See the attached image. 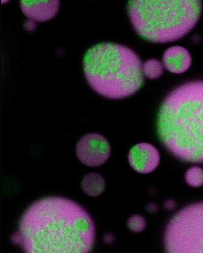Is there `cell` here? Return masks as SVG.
<instances>
[{"instance_id": "1", "label": "cell", "mask_w": 203, "mask_h": 253, "mask_svg": "<svg viewBox=\"0 0 203 253\" xmlns=\"http://www.w3.org/2000/svg\"><path fill=\"white\" fill-rule=\"evenodd\" d=\"M93 219L76 202L43 198L22 214L13 242L27 253H88L95 243Z\"/></svg>"}, {"instance_id": "2", "label": "cell", "mask_w": 203, "mask_h": 253, "mask_svg": "<svg viewBox=\"0 0 203 253\" xmlns=\"http://www.w3.org/2000/svg\"><path fill=\"white\" fill-rule=\"evenodd\" d=\"M159 137L186 162L203 163V81L188 82L165 98L158 113Z\"/></svg>"}, {"instance_id": "3", "label": "cell", "mask_w": 203, "mask_h": 253, "mask_svg": "<svg viewBox=\"0 0 203 253\" xmlns=\"http://www.w3.org/2000/svg\"><path fill=\"white\" fill-rule=\"evenodd\" d=\"M84 76L90 86L105 97L118 99L136 93L144 75L138 56L130 48L110 42L89 49L83 60Z\"/></svg>"}, {"instance_id": "4", "label": "cell", "mask_w": 203, "mask_h": 253, "mask_svg": "<svg viewBox=\"0 0 203 253\" xmlns=\"http://www.w3.org/2000/svg\"><path fill=\"white\" fill-rule=\"evenodd\" d=\"M128 11L135 30L156 43L177 41L191 31L202 11L200 1H131Z\"/></svg>"}, {"instance_id": "5", "label": "cell", "mask_w": 203, "mask_h": 253, "mask_svg": "<svg viewBox=\"0 0 203 253\" xmlns=\"http://www.w3.org/2000/svg\"><path fill=\"white\" fill-rule=\"evenodd\" d=\"M167 252L203 253V202L185 207L169 222L164 234Z\"/></svg>"}, {"instance_id": "6", "label": "cell", "mask_w": 203, "mask_h": 253, "mask_svg": "<svg viewBox=\"0 0 203 253\" xmlns=\"http://www.w3.org/2000/svg\"><path fill=\"white\" fill-rule=\"evenodd\" d=\"M76 153L77 158L83 164L97 167L103 165L108 160L111 147L102 135L90 133L82 137L77 143Z\"/></svg>"}, {"instance_id": "7", "label": "cell", "mask_w": 203, "mask_h": 253, "mask_svg": "<svg viewBox=\"0 0 203 253\" xmlns=\"http://www.w3.org/2000/svg\"><path fill=\"white\" fill-rule=\"evenodd\" d=\"M129 162L135 171L141 174H148L154 172L159 166L160 155L153 145L139 143L130 150Z\"/></svg>"}, {"instance_id": "8", "label": "cell", "mask_w": 203, "mask_h": 253, "mask_svg": "<svg viewBox=\"0 0 203 253\" xmlns=\"http://www.w3.org/2000/svg\"><path fill=\"white\" fill-rule=\"evenodd\" d=\"M20 4L24 13L34 22L53 19L60 7L59 1H21Z\"/></svg>"}, {"instance_id": "9", "label": "cell", "mask_w": 203, "mask_h": 253, "mask_svg": "<svg viewBox=\"0 0 203 253\" xmlns=\"http://www.w3.org/2000/svg\"><path fill=\"white\" fill-rule=\"evenodd\" d=\"M165 68L174 74H182L187 71L192 64V57L187 49L175 46L166 50L163 56Z\"/></svg>"}, {"instance_id": "10", "label": "cell", "mask_w": 203, "mask_h": 253, "mask_svg": "<svg viewBox=\"0 0 203 253\" xmlns=\"http://www.w3.org/2000/svg\"><path fill=\"white\" fill-rule=\"evenodd\" d=\"M106 183L104 178L99 173L91 172L83 177L81 181L83 191L88 195L98 196L105 189Z\"/></svg>"}, {"instance_id": "11", "label": "cell", "mask_w": 203, "mask_h": 253, "mask_svg": "<svg viewBox=\"0 0 203 253\" xmlns=\"http://www.w3.org/2000/svg\"><path fill=\"white\" fill-rule=\"evenodd\" d=\"M142 72L144 76L149 79H157L163 74L164 67L162 63L155 59L145 61L142 65Z\"/></svg>"}, {"instance_id": "12", "label": "cell", "mask_w": 203, "mask_h": 253, "mask_svg": "<svg viewBox=\"0 0 203 253\" xmlns=\"http://www.w3.org/2000/svg\"><path fill=\"white\" fill-rule=\"evenodd\" d=\"M185 179L188 184L192 187L199 188L203 186V169L197 166L191 167L186 172Z\"/></svg>"}, {"instance_id": "13", "label": "cell", "mask_w": 203, "mask_h": 253, "mask_svg": "<svg viewBox=\"0 0 203 253\" xmlns=\"http://www.w3.org/2000/svg\"><path fill=\"white\" fill-rule=\"evenodd\" d=\"M127 224L129 229L132 231L140 233L145 229L146 221L143 216L134 214L129 218Z\"/></svg>"}, {"instance_id": "14", "label": "cell", "mask_w": 203, "mask_h": 253, "mask_svg": "<svg viewBox=\"0 0 203 253\" xmlns=\"http://www.w3.org/2000/svg\"><path fill=\"white\" fill-rule=\"evenodd\" d=\"M164 207L165 209L169 211H171L175 209L176 207L175 202L172 200H167L165 202Z\"/></svg>"}, {"instance_id": "15", "label": "cell", "mask_w": 203, "mask_h": 253, "mask_svg": "<svg viewBox=\"0 0 203 253\" xmlns=\"http://www.w3.org/2000/svg\"><path fill=\"white\" fill-rule=\"evenodd\" d=\"M147 209L149 211L151 212H154L157 211V210H158V207L155 204H151L148 205Z\"/></svg>"}]
</instances>
